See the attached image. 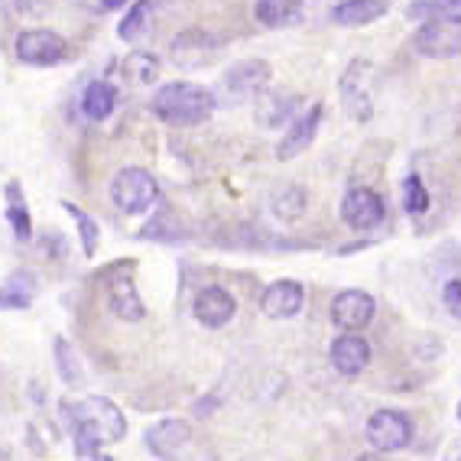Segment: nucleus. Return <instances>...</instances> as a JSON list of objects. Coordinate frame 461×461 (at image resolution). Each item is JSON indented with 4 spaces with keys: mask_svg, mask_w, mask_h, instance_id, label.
<instances>
[{
    "mask_svg": "<svg viewBox=\"0 0 461 461\" xmlns=\"http://www.w3.org/2000/svg\"><path fill=\"white\" fill-rule=\"evenodd\" d=\"M329 361L341 377H357L371 364V341L361 331H341L329 348Z\"/></svg>",
    "mask_w": 461,
    "mask_h": 461,
    "instance_id": "f8f14e48",
    "label": "nucleus"
},
{
    "mask_svg": "<svg viewBox=\"0 0 461 461\" xmlns=\"http://www.w3.org/2000/svg\"><path fill=\"white\" fill-rule=\"evenodd\" d=\"M52 348H56L52 355H56L59 377L66 380L68 387H82V384H85V367H82V361H78V351L72 348V341L59 335L56 341H52Z\"/></svg>",
    "mask_w": 461,
    "mask_h": 461,
    "instance_id": "a878e982",
    "label": "nucleus"
},
{
    "mask_svg": "<svg viewBox=\"0 0 461 461\" xmlns=\"http://www.w3.org/2000/svg\"><path fill=\"white\" fill-rule=\"evenodd\" d=\"M214 50H218V42H214L208 33H182L179 40L169 46V56H173L176 66L198 68V66H202V59H205L208 52H214Z\"/></svg>",
    "mask_w": 461,
    "mask_h": 461,
    "instance_id": "4be33fe9",
    "label": "nucleus"
},
{
    "mask_svg": "<svg viewBox=\"0 0 461 461\" xmlns=\"http://www.w3.org/2000/svg\"><path fill=\"white\" fill-rule=\"evenodd\" d=\"M98 4H101L104 10H121V7H127L131 0H98Z\"/></svg>",
    "mask_w": 461,
    "mask_h": 461,
    "instance_id": "473e14b6",
    "label": "nucleus"
},
{
    "mask_svg": "<svg viewBox=\"0 0 461 461\" xmlns=\"http://www.w3.org/2000/svg\"><path fill=\"white\" fill-rule=\"evenodd\" d=\"M367 78H371V62L367 59H351L348 68L338 78V98L345 114L357 124H367L374 117V101L371 91H367Z\"/></svg>",
    "mask_w": 461,
    "mask_h": 461,
    "instance_id": "6e6552de",
    "label": "nucleus"
},
{
    "mask_svg": "<svg viewBox=\"0 0 461 461\" xmlns=\"http://www.w3.org/2000/svg\"><path fill=\"white\" fill-rule=\"evenodd\" d=\"M305 305V289L296 280H276L264 289L260 309L267 319H296Z\"/></svg>",
    "mask_w": 461,
    "mask_h": 461,
    "instance_id": "2eb2a0df",
    "label": "nucleus"
},
{
    "mask_svg": "<svg viewBox=\"0 0 461 461\" xmlns=\"http://www.w3.org/2000/svg\"><path fill=\"white\" fill-rule=\"evenodd\" d=\"M296 107H299V98H293V95H276V91H267V88L257 95V117H260L264 127L286 124Z\"/></svg>",
    "mask_w": 461,
    "mask_h": 461,
    "instance_id": "5701e85b",
    "label": "nucleus"
},
{
    "mask_svg": "<svg viewBox=\"0 0 461 461\" xmlns=\"http://www.w3.org/2000/svg\"><path fill=\"white\" fill-rule=\"evenodd\" d=\"M273 78V68L267 59H244L238 66H230L228 72L221 75V101L218 104H228V107H238V104H248V101H257V95L270 85Z\"/></svg>",
    "mask_w": 461,
    "mask_h": 461,
    "instance_id": "20e7f679",
    "label": "nucleus"
},
{
    "mask_svg": "<svg viewBox=\"0 0 461 461\" xmlns=\"http://www.w3.org/2000/svg\"><path fill=\"white\" fill-rule=\"evenodd\" d=\"M10 4L20 17H46L52 10V0H10Z\"/></svg>",
    "mask_w": 461,
    "mask_h": 461,
    "instance_id": "2f4dec72",
    "label": "nucleus"
},
{
    "mask_svg": "<svg viewBox=\"0 0 461 461\" xmlns=\"http://www.w3.org/2000/svg\"><path fill=\"white\" fill-rule=\"evenodd\" d=\"M36 276L30 270L10 273L7 280L0 283V312H14V309H30L36 299Z\"/></svg>",
    "mask_w": 461,
    "mask_h": 461,
    "instance_id": "6ab92c4d",
    "label": "nucleus"
},
{
    "mask_svg": "<svg viewBox=\"0 0 461 461\" xmlns=\"http://www.w3.org/2000/svg\"><path fill=\"white\" fill-rule=\"evenodd\" d=\"M458 420H461V403H458Z\"/></svg>",
    "mask_w": 461,
    "mask_h": 461,
    "instance_id": "72a5a7b5",
    "label": "nucleus"
},
{
    "mask_svg": "<svg viewBox=\"0 0 461 461\" xmlns=\"http://www.w3.org/2000/svg\"><path fill=\"white\" fill-rule=\"evenodd\" d=\"M159 56L157 52H147V50H137L131 52V56L124 59V66H121V72H124V78L131 85H137V88H147V85H153L159 78Z\"/></svg>",
    "mask_w": 461,
    "mask_h": 461,
    "instance_id": "393cba45",
    "label": "nucleus"
},
{
    "mask_svg": "<svg viewBox=\"0 0 461 461\" xmlns=\"http://www.w3.org/2000/svg\"><path fill=\"white\" fill-rule=\"evenodd\" d=\"M62 422L72 432L75 455L85 461L107 458V455H101V445H114L127 436L124 412L107 396H88L78 403H62Z\"/></svg>",
    "mask_w": 461,
    "mask_h": 461,
    "instance_id": "f257e3e1",
    "label": "nucleus"
},
{
    "mask_svg": "<svg viewBox=\"0 0 461 461\" xmlns=\"http://www.w3.org/2000/svg\"><path fill=\"white\" fill-rule=\"evenodd\" d=\"M117 98H121L117 88L111 82H104V78L88 82L82 91V114L88 117V121H107V117L114 114Z\"/></svg>",
    "mask_w": 461,
    "mask_h": 461,
    "instance_id": "412c9836",
    "label": "nucleus"
},
{
    "mask_svg": "<svg viewBox=\"0 0 461 461\" xmlns=\"http://www.w3.org/2000/svg\"><path fill=\"white\" fill-rule=\"evenodd\" d=\"M218 98L212 88H202L195 82H169L149 98V111L169 127H198L212 121Z\"/></svg>",
    "mask_w": 461,
    "mask_h": 461,
    "instance_id": "f03ea898",
    "label": "nucleus"
},
{
    "mask_svg": "<svg viewBox=\"0 0 461 461\" xmlns=\"http://www.w3.org/2000/svg\"><path fill=\"white\" fill-rule=\"evenodd\" d=\"M364 436H367L374 452H384V455L403 452V448H410L412 436H416V426H412V420L406 412L384 406V410H374L371 416H367Z\"/></svg>",
    "mask_w": 461,
    "mask_h": 461,
    "instance_id": "0eeeda50",
    "label": "nucleus"
},
{
    "mask_svg": "<svg viewBox=\"0 0 461 461\" xmlns=\"http://www.w3.org/2000/svg\"><path fill=\"white\" fill-rule=\"evenodd\" d=\"M442 303H445V309H448V315L461 321V280H448V283H445Z\"/></svg>",
    "mask_w": 461,
    "mask_h": 461,
    "instance_id": "7c9ffc66",
    "label": "nucleus"
},
{
    "mask_svg": "<svg viewBox=\"0 0 461 461\" xmlns=\"http://www.w3.org/2000/svg\"><path fill=\"white\" fill-rule=\"evenodd\" d=\"M107 309L121 321L147 319V305H143L131 273H111V276H107Z\"/></svg>",
    "mask_w": 461,
    "mask_h": 461,
    "instance_id": "4468645a",
    "label": "nucleus"
},
{
    "mask_svg": "<svg viewBox=\"0 0 461 461\" xmlns=\"http://www.w3.org/2000/svg\"><path fill=\"white\" fill-rule=\"evenodd\" d=\"M390 0H341L331 7V23L345 30H361L387 17Z\"/></svg>",
    "mask_w": 461,
    "mask_h": 461,
    "instance_id": "f3484780",
    "label": "nucleus"
},
{
    "mask_svg": "<svg viewBox=\"0 0 461 461\" xmlns=\"http://www.w3.org/2000/svg\"><path fill=\"white\" fill-rule=\"evenodd\" d=\"M238 312V299L230 296L224 286H205L198 289L195 299H192V315H195L198 325L205 329H224Z\"/></svg>",
    "mask_w": 461,
    "mask_h": 461,
    "instance_id": "ddd939ff",
    "label": "nucleus"
},
{
    "mask_svg": "<svg viewBox=\"0 0 461 461\" xmlns=\"http://www.w3.org/2000/svg\"><path fill=\"white\" fill-rule=\"evenodd\" d=\"M412 50L422 59H436V62H445V59H458L461 56V20L452 17H432L422 20L420 30L410 36Z\"/></svg>",
    "mask_w": 461,
    "mask_h": 461,
    "instance_id": "423d86ee",
    "label": "nucleus"
},
{
    "mask_svg": "<svg viewBox=\"0 0 461 461\" xmlns=\"http://www.w3.org/2000/svg\"><path fill=\"white\" fill-rule=\"evenodd\" d=\"M341 221L351 230H374L387 221V205H384V198L374 189L355 185L341 198Z\"/></svg>",
    "mask_w": 461,
    "mask_h": 461,
    "instance_id": "1a4fd4ad",
    "label": "nucleus"
},
{
    "mask_svg": "<svg viewBox=\"0 0 461 461\" xmlns=\"http://www.w3.org/2000/svg\"><path fill=\"white\" fill-rule=\"evenodd\" d=\"M321 114H325V104H321V101H315V104L305 107L303 114L293 117L289 131L283 133L280 143H276V159H280V163H289V159L303 157L305 149L312 147L315 137H319Z\"/></svg>",
    "mask_w": 461,
    "mask_h": 461,
    "instance_id": "9d476101",
    "label": "nucleus"
},
{
    "mask_svg": "<svg viewBox=\"0 0 461 461\" xmlns=\"http://www.w3.org/2000/svg\"><path fill=\"white\" fill-rule=\"evenodd\" d=\"M377 315V303L364 289H341L331 299V321L341 331H364Z\"/></svg>",
    "mask_w": 461,
    "mask_h": 461,
    "instance_id": "9b49d317",
    "label": "nucleus"
},
{
    "mask_svg": "<svg viewBox=\"0 0 461 461\" xmlns=\"http://www.w3.org/2000/svg\"><path fill=\"white\" fill-rule=\"evenodd\" d=\"M62 208H66L68 214H72V221H75V228H78V240H82V250H85V257H95L98 254V244H101V228H98V221L91 218L85 208H78L75 202H62Z\"/></svg>",
    "mask_w": 461,
    "mask_h": 461,
    "instance_id": "bb28decb",
    "label": "nucleus"
},
{
    "mask_svg": "<svg viewBox=\"0 0 461 461\" xmlns=\"http://www.w3.org/2000/svg\"><path fill=\"white\" fill-rule=\"evenodd\" d=\"M305 17L303 0H257L254 4V20L267 30H286V26H299Z\"/></svg>",
    "mask_w": 461,
    "mask_h": 461,
    "instance_id": "a211bd4d",
    "label": "nucleus"
},
{
    "mask_svg": "<svg viewBox=\"0 0 461 461\" xmlns=\"http://www.w3.org/2000/svg\"><path fill=\"white\" fill-rule=\"evenodd\" d=\"M111 202L124 214H147L159 202V182L140 166H124L111 179Z\"/></svg>",
    "mask_w": 461,
    "mask_h": 461,
    "instance_id": "7ed1b4c3",
    "label": "nucleus"
},
{
    "mask_svg": "<svg viewBox=\"0 0 461 461\" xmlns=\"http://www.w3.org/2000/svg\"><path fill=\"white\" fill-rule=\"evenodd\" d=\"M406 17L410 20H432V17L461 20V0H410Z\"/></svg>",
    "mask_w": 461,
    "mask_h": 461,
    "instance_id": "c85d7f7f",
    "label": "nucleus"
},
{
    "mask_svg": "<svg viewBox=\"0 0 461 461\" xmlns=\"http://www.w3.org/2000/svg\"><path fill=\"white\" fill-rule=\"evenodd\" d=\"M149 17H153V0H133L131 10L124 14V20L117 23V36L124 42H133L140 40L143 30H147Z\"/></svg>",
    "mask_w": 461,
    "mask_h": 461,
    "instance_id": "cd10ccee",
    "label": "nucleus"
},
{
    "mask_svg": "<svg viewBox=\"0 0 461 461\" xmlns=\"http://www.w3.org/2000/svg\"><path fill=\"white\" fill-rule=\"evenodd\" d=\"M309 208V192L303 185H280V189L270 195V214L280 218V221H299Z\"/></svg>",
    "mask_w": 461,
    "mask_h": 461,
    "instance_id": "b1692460",
    "label": "nucleus"
},
{
    "mask_svg": "<svg viewBox=\"0 0 461 461\" xmlns=\"http://www.w3.org/2000/svg\"><path fill=\"white\" fill-rule=\"evenodd\" d=\"M189 438H192L189 420H176V416H169V420L153 422V426L147 429L143 442H147V448L157 455V458H173L179 448L189 445Z\"/></svg>",
    "mask_w": 461,
    "mask_h": 461,
    "instance_id": "dca6fc26",
    "label": "nucleus"
},
{
    "mask_svg": "<svg viewBox=\"0 0 461 461\" xmlns=\"http://www.w3.org/2000/svg\"><path fill=\"white\" fill-rule=\"evenodd\" d=\"M429 189L422 185V179H420V173H410L403 179V208H406V214H426L429 212Z\"/></svg>",
    "mask_w": 461,
    "mask_h": 461,
    "instance_id": "c756f323",
    "label": "nucleus"
},
{
    "mask_svg": "<svg viewBox=\"0 0 461 461\" xmlns=\"http://www.w3.org/2000/svg\"><path fill=\"white\" fill-rule=\"evenodd\" d=\"M4 195H7V224H10V230H14V238H17L20 244L33 240V214H30V205H26L23 185H20V182H7Z\"/></svg>",
    "mask_w": 461,
    "mask_h": 461,
    "instance_id": "aec40b11",
    "label": "nucleus"
},
{
    "mask_svg": "<svg viewBox=\"0 0 461 461\" xmlns=\"http://www.w3.org/2000/svg\"><path fill=\"white\" fill-rule=\"evenodd\" d=\"M14 52L30 68H52L59 62H66L72 50H68L62 33L46 30V26H33V30H20L17 40H14Z\"/></svg>",
    "mask_w": 461,
    "mask_h": 461,
    "instance_id": "39448f33",
    "label": "nucleus"
}]
</instances>
